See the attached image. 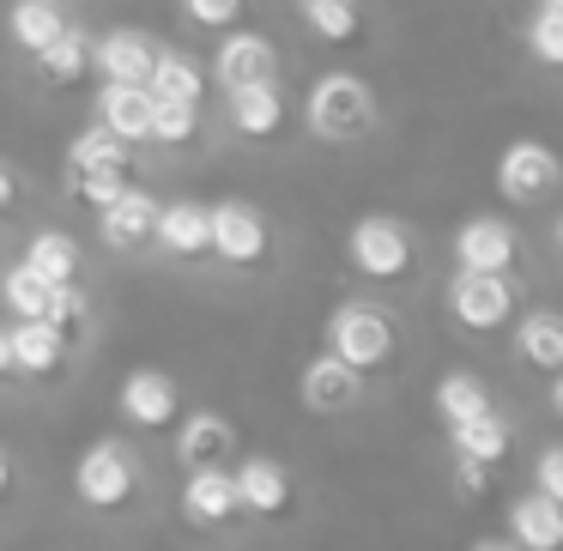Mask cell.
I'll use <instances>...</instances> for the list:
<instances>
[{
    "mask_svg": "<svg viewBox=\"0 0 563 551\" xmlns=\"http://www.w3.org/2000/svg\"><path fill=\"white\" fill-rule=\"evenodd\" d=\"M376 91H369V79L345 74V67H333V74H321L316 86H309L303 98V128L316 140H328V146H352V140H364L369 128H376Z\"/></svg>",
    "mask_w": 563,
    "mask_h": 551,
    "instance_id": "6da1fadb",
    "label": "cell"
},
{
    "mask_svg": "<svg viewBox=\"0 0 563 551\" xmlns=\"http://www.w3.org/2000/svg\"><path fill=\"white\" fill-rule=\"evenodd\" d=\"M328 352H340L352 370L376 376L400 352V328H394V316L382 304H340L328 316Z\"/></svg>",
    "mask_w": 563,
    "mask_h": 551,
    "instance_id": "7a4b0ae2",
    "label": "cell"
},
{
    "mask_svg": "<svg viewBox=\"0 0 563 551\" xmlns=\"http://www.w3.org/2000/svg\"><path fill=\"white\" fill-rule=\"evenodd\" d=\"M345 261H352L369 285H400L406 273L418 267V243H412V231H406L400 219L364 212V219L345 231Z\"/></svg>",
    "mask_w": 563,
    "mask_h": 551,
    "instance_id": "3957f363",
    "label": "cell"
},
{
    "mask_svg": "<svg viewBox=\"0 0 563 551\" xmlns=\"http://www.w3.org/2000/svg\"><path fill=\"white\" fill-rule=\"evenodd\" d=\"M74 497L86 503V509H98V515L128 509V503L140 497V466H134V454H128L115 437L91 442V449L74 461Z\"/></svg>",
    "mask_w": 563,
    "mask_h": 551,
    "instance_id": "277c9868",
    "label": "cell"
},
{
    "mask_svg": "<svg viewBox=\"0 0 563 551\" xmlns=\"http://www.w3.org/2000/svg\"><path fill=\"white\" fill-rule=\"evenodd\" d=\"M449 316L466 333H497L515 316V279L509 273H478V267H454L449 279Z\"/></svg>",
    "mask_w": 563,
    "mask_h": 551,
    "instance_id": "5b68a950",
    "label": "cell"
},
{
    "mask_svg": "<svg viewBox=\"0 0 563 551\" xmlns=\"http://www.w3.org/2000/svg\"><path fill=\"white\" fill-rule=\"evenodd\" d=\"M558 188H563V158L545 140H515V146H503L497 195L509 200V207H539V200H551Z\"/></svg>",
    "mask_w": 563,
    "mask_h": 551,
    "instance_id": "8992f818",
    "label": "cell"
},
{
    "mask_svg": "<svg viewBox=\"0 0 563 551\" xmlns=\"http://www.w3.org/2000/svg\"><path fill=\"white\" fill-rule=\"evenodd\" d=\"M212 255L224 267H261L273 255V231H267V212L249 207V200H219L212 207Z\"/></svg>",
    "mask_w": 563,
    "mask_h": 551,
    "instance_id": "52a82bcc",
    "label": "cell"
},
{
    "mask_svg": "<svg viewBox=\"0 0 563 551\" xmlns=\"http://www.w3.org/2000/svg\"><path fill=\"white\" fill-rule=\"evenodd\" d=\"M115 412L134 430H170L176 418H183V388H176V376L140 364V370H128L122 388H115Z\"/></svg>",
    "mask_w": 563,
    "mask_h": 551,
    "instance_id": "ba28073f",
    "label": "cell"
},
{
    "mask_svg": "<svg viewBox=\"0 0 563 551\" xmlns=\"http://www.w3.org/2000/svg\"><path fill=\"white\" fill-rule=\"evenodd\" d=\"M212 79H219L224 91L255 86V79H279V49H273V37L231 25L219 37V49H212Z\"/></svg>",
    "mask_w": 563,
    "mask_h": 551,
    "instance_id": "9c48e42d",
    "label": "cell"
},
{
    "mask_svg": "<svg viewBox=\"0 0 563 551\" xmlns=\"http://www.w3.org/2000/svg\"><path fill=\"white\" fill-rule=\"evenodd\" d=\"M236 515H243L236 473H224V461L188 466V478H183V521L188 527H231Z\"/></svg>",
    "mask_w": 563,
    "mask_h": 551,
    "instance_id": "30bf717a",
    "label": "cell"
},
{
    "mask_svg": "<svg viewBox=\"0 0 563 551\" xmlns=\"http://www.w3.org/2000/svg\"><path fill=\"white\" fill-rule=\"evenodd\" d=\"M357 394H364V370H352L340 352H321L303 364V376H297V400L309 406V412L333 418V412H352Z\"/></svg>",
    "mask_w": 563,
    "mask_h": 551,
    "instance_id": "8fae6325",
    "label": "cell"
},
{
    "mask_svg": "<svg viewBox=\"0 0 563 551\" xmlns=\"http://www.w3.org/2000/svg\"><path fill=\"white\" fill-rule=\"evenodd\" d=\"M515 261H521V236H515V224L490 219V212H478V219H466L461 231H454V267L509 273Z\"/></svg>",
    "mask_w": 563,
    "mask_h": 551,
    "instance_id": "7c38bea8",
    "label": "cell"
},
{
    "mask_svg": "<svg viewBox=\"0 0 563 551\" xmlns=\"http://www.w3.org/2000/svg\"><path fill=\"white\" fill-rule=\"evenodd\" d=\"M158 207H164V200H152L146 188L128 183L122 195L110 200V207H98V236H103V249H115V255H128V249H146L152 231H158Z\"/></svg>",
    "mask_w": 563,
    "mask_h": 551,
    "instance_id": "4fadbf2b",
    "label": "cell"
},
{
    "mask_svg": "<svg viewBox=\"0 0 563 551\" xmlns=\"http://www.w3.org/2000/svg\"><path fill=\"white\" fill-rule=\"evenodd\" d=\"M224 98H231V128L243 140H279L291 128V103H285L279 79H255V86H236Z\"/></svg>",
    "mask_w": 563,
    "mask_h": 551,
    "instance_id": "5bb4252c",
    "label": "cell"
},
{
    "mask_svg": "<svg viewBox=\"0 0 563 551\" xmlns=\"http://www.w3.org/2000/svg\"><path fill=\"white\" fill-rule=\"evenodd\" d=\"M236 497H243V515L279 521V515H291V473L273 454H249V461H236Z\"/></svg>",
    "mask_w": 563,
    "mask_h": 551,
    "instance_id": "9a60e30c",
    "label": "cell"
},
{
    "mask_svg": "<svg viewBox=\"0 0 563 551\" xmlns=\"http://www.w3.org/2000/svg\"><path fill=\"white\" fill-rule=\"evenodd\" d=\"M152 243H158L164 255H176V261L212 255V207H200V200H164Z\"/></svg>",
    "mask_w": 563,
    "mask_h": 551,
    "instance_id": "2e32d148",
    "label": "cell"
},
{
    "mask_svg": "<svg viewBox=\"0 0 563 551\" xmlns=\"http://www.w3.org/2000/svg\"><path fill=\"white\" fill-rule=\"evenodd\" d=\"M98 122L110 128V134H122L128 146L152 140V86H140V79H103L98 86Z\"/></svg>",
    "mask_w": 563,
    "mask_h": 551,
    "instance_id": "e0dca14e",
    "label": "cell"
},
{
    "mask_svg": "<svg viewBox=\"0 0 563 551\" xmlns=\"http://www.w3.org/2000/svg\"><path fill=\"white\" fill-rule=\"evenodd\" d=\"M509 546L521 551H563V503L545 497V491H527V497L509 503Z\"/></svg>",
    "mask_w": 563,
    "mask_h": 551,
    "instance_id": "ac0fdd59",
    "label": "cell"
},
{
    "mask_svg": "<svg viewBox=\"0 0 563 551\" xmlns=\"http://www.w3.org/2000/svg\"><path fill=\"white\" fill-rule=\"evenodd\" d=\"M31 67H37L49 86H62V91L67 86H86V79L98 74V37H91V31H79V25H67L49 49L31 55Z\"/></svg>",
    "mask_w": 563,
    "mask_h": 551,
    "instance_id": "d6986e66",
    "label": "cell"
},
{
    "mask_svg": "<svg viewBox=\"0 0 563 551\" xmlns=\"http://www.w3.org/2000/svg\"><path fill=\"white\" fill-rule=\"evenodd\" d=\"M7 333H13V370H19V376H31V382L62 376V364H67V340L55 333V321L25 316V321H13Z\"/></svg>",
    "mask_w": 563,
    "mask_h": 551,
    "instance_id": "ffe728a7",
    "label": "cell"
},
{
    "mask_svg": "<svg viewBox=\"0 0 563 551\" xmlns=\"http://www.w3.org/2000/svg\"><path fill=\"white\" fill-rule=\"evenodd\" d=\"M152 62H158V43L152 31H134V25H115L98 37V74L103 79H152Z\"/></svg>",
    "mask_w": 563,
    "mask_h": 551,
    "instance_id": "44dd1931",
    "label": "cell"
},
{
    "mask_svg": "<svg viewBox=\"0 0 563 551\" xmlns=\"http://www.w3.org/2000/svg\"><path fill=\"white\" fill-rule=\"evenodd\" d=\"M231 449H236V425L224 412H188L183 425H176V461H183V473L188 466L224 461Z\"/></svg>",
    "mask_w": 563,
    "mask_h": 551,
    "instance_id": "7402d4cb",
    "label": "cell"
},
{
    "mask_svg": "<svg viewBox=\"0 0 563 551\" xmlns=\"http://www.w3.org/2000/svg\"><path fill=\"white\" fill-rule=\"evenodd\" d=\"M515 352H521L527 370L558 376V370H563V316H558V309H533V316L515 321Z\"/></svg>",
    "mask_w": 563,
    "mask_h": 551,
    "instance_id": "603a6c76",
    "label": "cell"
},
{
    "mask_svg": "<svg viewBox=\"0 0 563 551\" xmlns=\"http://www.w3.org/2000/svg\"><path fill=\"white\" fill-rule=\"evenodd\" d=\"M62 31H67L62 0H13V7H7V37H13L25 55L49 49V43L62 37Z\"/></svg>",
    "mask_w": 563,
    "mask_h": 551,
    "instance_id": "cb8c5ba5",
    "label": "cell"
},
{
    "mask_svg": "<svg viewBox=\"0 0 563 551\" xmlns=\"http://www.w3.org/2000/svg\"><path fill=\"white\" fill-rule=\"evenodd\" d=\"M509 418L490 406V412H478V418H466V425H449V442H454V454H473V461H485V466H497L503 454H509Z\"/></svg>",
    "mask_w": 563,
    "mask_h": 551,
    "instance_id": "d4e9b609",
    "label": "cell"
},
{
    "mask_svg": "<svg viewBox=\"0 0 563 551\" xmlns=\"http://www.w3.org/2000/svg\"><path fill=\"white\" fill-rule=\"evenodd\" d=\"M437 418L442 425H466V418H478V412H490V388H485V376H473V370H449V376L437 382Z\"/></svg>",
    "mask_w": 563,
    "mask_h": 551,
    "instance_id": "484cf974",
    "label": "cell"
},
{
    "mask_svg": "<svg viewBox=\"0 0 563 551\" xmlns=\"http://www.w3.org/2000/svg\"><path fill=\"white\" fill-rule=\"evenodd\" d=\"M25 261H31V267H37L49 285H67V279H79V273H86V255H79V243H74L67 231H37V236L25 243Z\"/></svg>",
    "mask_w": 563,
    "mask_h": 551,
    "instance_id": "4316f807",
    "label": "cell"
},
{
    "mask_svg": "<svg viewBox=\"0 0 563 551\" xmlns=\"http://www.w3.org/2000/svg\"><path fill=\"white\" fill-rule=\"evenodd\" d=\"M303 25L316 31L321 43H357L364 37V7L357 0H297Z\"/></svg>",
    "mask_w": 563,
    "mask_h": 551,
    "instance_id": "83f0119b",
    "label": "cell"
},
{
    "mask_svg": "<svg viewBox=\"0 0 563 551\" xmlns=\"http://www.w3.org/2000/svg\"><path fill=\"white\" fill-rule=\"evenodd\" d=\"M49 291H55V285L43 279L31 261H13V267L0 273V304H7V316H13V321L43 316V309H49Z\"/></svg>",
    "mask_w": 563,
    "mask_h": 551,
    "instance_id": "f1b7e54d",
    "label": "cell"
},
{
    "mask_svg": "<svg viewBox=\"0 0 563 551\" xmlns=\"http://www.w3.org/2000/svg\"><path fill=\"white\" fill-rule=\"evenodd\" d=\"M152 98H188L200 103V91H207V74H200V62H188L183 49H164L158 43V62H152Z\"/></svg>",
    "mask_w": 563,
    "mask_h": 551,
    "instance_id": "f546056e",
    "label": "cell"
},
{
    "mask_svg": "<svg viewBox=\"0 0 563 551\" xmlns=\"http://www.w3.org/2000/svg\"><path fill=\"white\" fill-rule=\"evenodd\" d=\"M91 164H134V146L122 134H110L103 122L79 128L74 146H67V170H91Z\"/></svg>",
    "mask_w": 563,
    "mask_h": 551,
    "instance_id": "4dcf8cb0",
    "label": "cell"
},
{
    "mask_svg": "<svg viewBox=\"0 0 563 551\" xmlns=\"http://www.w3.org/2000/svg\"><path fill=\"white\" fill-rule=\"evenodd\" d=\"M195 134H200V103L152 98V146H188Z\"/></svg>",
    "mask_w": 563,
    "mask_h": 551,
    "instance_id": "1f68e13d",
    "label": "cell"
},
{
    "mask_svg": "<svg viewBox=\"0 0 563 551\" xmlns=\"http://www.w3.org/2000/svg\"><path fill=\"white\" fill-rule=\"evenodd\" d=\"M43 321H55V333H62L67 345H74L79 333L91 328V297L79 291V279L55 285V291H49V309H43Z\"/></svg>",
    "mask_w": 563,
    "mask_h": 551,
    "instance_id": "d6a6232c",
    "label": "cell"
},
{
    "mask_svg": "<svg viewBox=\"0 0 563 551\" xmlns=\"http://www.w3.org/2000/svg\"><path fill=\"white\" fill-rule=\"evenodd\" d=\"M67 188H74V200H86V207L98 212V207H110V200L128 188V164H91V170H67Z\"/></svg>",
    "mask_w": 563,
    "mask_h": 551,
    "instance_id": "836d02e7",
    "label": "cell"
},
{
    "mask_svg": "<svg viewBox=\"0 0 563 551\" xmlns=\"http://www.w3.org/2000/svg\"><path fill=\"white\" fill-rule=\"evenodd\" d=\"M521 37H527V55H533L539 67H563V13L558 7H539Z\"/></svg>",
    "mask_w": 563,
    "mask_h": 551,
    "instance_id": "e575fe53",
    "label": "cell"
},
{
    "mask_svg": "<svg viewBox=\"0 0 563 551\" xmlns=\"http://www.w3.org/2000/svg\"><path fill=\"white\" fill-rule=\"evenodd\" d=\"M176 7H183V19L200 31H231V25H243V13H249V0H176Z\"/></svg>",
    "mask_w": 563,
    "mask_h": 551,
    "instance_id": "d590c367",
    "label": "cell"
},
{
    "mask_svg": "<svg viewBox=\"0 0 563 551\" xmlns=\"http://www.w3.org/2000/svg\"><path fill=\"white\" fill-rule=\"evenodd\" d=\"M533 485L545 491V497H558V503H563V442L539 449V461H533Z\"/></svg>",
    "mask_w": 563,
    "mask_h": 551,
    "instance_id": "8d00e7d4",
    "label": "cell"
},
{
    "mask_svg": "<svg viewBox=\"0 0 563 551\" xmlns=\"http://www.w3.org/2000/svg\"><path fill=\"white\" fill-rule=\"evenodd\" d=\"M454 485H461V497H485V491H490V466L473 461V454H454Z\"/></svg>",
    "mask_w": 563,
    "mask_h": 551,
    "instance_id": "74e56055",
    "label": "cell"
},
{
    "mask_svg": "<svg viewBox=\"0 0 563 551\" xmlns=\"http://www.w3.org/2000/svg\"><path fill=\"white\" fill-rule=\"evenodd\" d=\"M13 207H19V170L13 164H0V219H7Z\"/></svg>",
    "mask_w": 563,
    "mask_h": 551,
    "instance_id": "f35d334b",
    "label": "cell"
},
{
    "mask_svg": "<svg viewBox=\"0 0 563 551\" xmlns=\"http://www.w3.org/2000/svg\"><path fill=\"white\" fill-rule=\"evenodd\" d=\"M0 376H13V333H7V321H0Z\"/></svg>",
    "mask_w": 563,
    "mask_h": 551,
    "instance_id": "ab89813d",
    "label": "cell"
},
{
    "mask_svg": "<svg viewBox=\"0 0 563 551\" xmlns=\"http://www.w3.org/2000/svg\"><path fill=\"white\" fill-rule=\"evenodd\" d=\"M0 497H13V454L0 449Z\"/></svg>",
    "mask_w": 563,
    "mask_h": 551,
    "instance_id": "60d3db41",
    "label": "cell"
},
{
    "mask_svg": "<svg viewBox=\"0 0 563 551\" xmlns=\"http://www.w3.org/2000/svg\"><path fill=\"white\" fill-rule=\"evenodd\" d=\"M551 412L563 418V370H558V382H551Z\"/></svg>",
    "mask_w": 563,
    "mask_h": 551,
    "instance_id": "b9f144b4",
    "label": "cell"
},
{
    "mask_svg": "<svg viewBox=\"0 0 563 551\" xmlns=\"http://www.w3.org/2000/svg\"><path fill=\"white\" fill-rule=\"evenodd\" d=\"M539 7H558V13H563V0H539Z\"/></svg>",
    "mask_w": 563,
    "mask_h": 551,
    "instance_id": "7bdbcfd3",
    "label": "cell"
},
{
    "mask_svg": "<svg viewBox=\"0 0 563 551\" xmlns=\"http://www.w3.org/2000/svg\"><path fill=\"white\" fill-rule=\"evenodd\" d=\"M558 249H563V219H558Z\"/></svg>",
    "mask_w": 563,
    "mask_h": 551,
    "instance_id": "ee69618b",
    "label": "cell"
}]
</instances>
